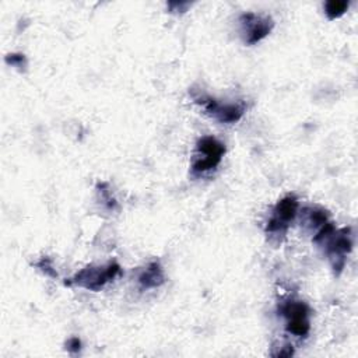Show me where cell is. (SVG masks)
Instances as JSON below:
<instances>
[{"label":"cell","mask_w":358,"mask_h":358,"mask_svg":"<svg viewBox=\"0 0 358 358\" xmlns=\"http://www.w3.org/2000/svg\"><path fill=\"white\" fill-rule=\"evenodd\" d=\"M225 152V147L215 137L204 136L197 141V155L192 164L193 172H206L214 169Z\"/></svg>","instance_id":"obj_1"},{"label":"cell","mask_w":358,"mask_h":358,"mask_svg":"<svg viewBox=\"0 0 358 358\" xmlns=\"http://www.w3.org/2000/svg\"><path fill=\"white\" fill-rule=\"evenodd\" d=\"M120 273V266L117 263H110L105 267H85L78 271L73 278H70L69 284H76L84 287L87 289L98 291L108 281L113 280Z\"/></svg>","instance_id":"obj_2"},{"label":"cell","mask_w":358,"mask_h":358,"mask_svg":"<svg viewBox=\"0 0 358 358\" xmlns=\"http://www.w3.org/2000/svg\"><path fill=\"white\" fill-rule=\"evenodd\" d=\"M282 315L287 319V330L296 336L305 337L309 333V308L301 301H291L282 306Z\"/></svg>","instance_id":"obj_3"},{"label":"cell","mask_w":358,"mask_h":358,"mask_svg":"<svg viewBox=\"0 0 358 358\" xmlns=\"http://www.w3.org/2000/svg\"><path fill=\"white\" fill-rule=\"evenodd\" d=\"M296 210H298V200L294 196H287L281 199L275 204L273 217L267 222V232L284 234L288 224L295 218Z\"/></svg>","instance_id":"obj_4"},{"label":"cell","mask_w":358,"mask_h":358,"mask_svg":"<svg viewBox=\"0 0 358 358\" xmlns=\"http://www.w3.org/2000/svg\"><path fill=\"white\" fill-rule=\"evenodd\" d=\"M243 25L245 42L253 45L262 41L273 28V21L267 15H257L253 13H246L241 17Z\"/></svg>","instance_id":"obj_5"},{"label":"cell","mask_w":358,"mask_h":358,"mask_svg":"<svg viewBox=\"0 0 358 358\" xmlns=\"http://www.w3.org/2000/svg\"><path fill=\"white\" fill-rule=\"evenodd\" d=\"M196 101L204 106L207 113H210L211 116H214L217 120L222 123H234L239 120L245 110L242 103H222L210 96L196 99Z\"/></svg>","instance_id":"obj_6"},{"label":"cell","mask_w":358,"mask_h":358,"mask_svg":"<svg viewBox=\"0 0 358 358\" xmlns=\"http://www.w3.org/2000/svg\"><path fill=\"white\" fill-rule=\"evenodd\" d=\"M138 281L145 288L158 287L164 282V273L158 263H151L138 277Z\"/></svg>","instance_id":"obj_7"},{"label":"cell","mask_w":358,"mask_h":358,"mask_svg":"<svg viewBox=\"0 0 358 358\" xmlns=\"http://www.w3.org/2000/svg\"><path fill=\"white\" fill-rule=\"evenodd\" d=\"M347 7H348V1H344V0H330V1L324 3V10H326L324 13L327 14V17L330 20H333V18H337L341 14H344Z\"/></svg>","instance_id":"obj_8"},{"label":"cell","mask_w":358,"mask_h":358,"mask_svg":"<svg viewBox=\"0 0 358 358\" xmlns=\"http://www.w3.org/2000/svg\"><path fill=\"white\" fill-rule=\"evenodd\" d=\"M67 348H69V351H73V350H80V340L77 338V337H73V338H70L69 340V343H67Z\"/></svg>","instance_id":"obj_9"}]
</instances>
